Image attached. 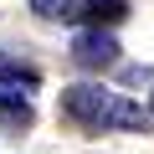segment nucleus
I'll use <instances>...</instances> for the list:
<instances>
[{
	"mask_svg": "<svg viewBox=\"0 0 154 154\" xmlns=\"http://www.w3.org/2000/svg\"><path fill=\"white\" fill-rule=\"evenodd\" d=\"M62 113L88 128V134H108V128H149L154 113L139 108L128 93H113L103 82H77V88H62Z\"/></svg>",
	"mask_w": 154,
	"mask_h": 154,
	"instance_id": "nucleus-1",
	"label": "nucleus"
},
{
	"mask_svg": "<svg viewBox=\"0 0 154 154\" xmlns=\"http://www.w3.org/2000/svg\"><path fill=\"white\" fill-rule=\"evenodd\" d=\"M31 11L62 26H113L128 16V0H31Z\"/></svg>",
	"mask_w": 154,
	"mask_h": 154,
	"instance_id": "nucleus-2",
	"label": "nucleus"
},
{
	"mask_svg": "<svg viewBox=\"0 0 154 154\" xmlns=\"http://www.w3.org/2000/svg\"><path fill=\"white\" fill-rule=\"evenodd\" d=\"M72 62L88 67V72H103V67L118 62V41L103 26H88V31H77V41H72Z\"/></svg>",
	"mask_w": 154,
	"mask_h": 154,
	"instance_id": "nucleus-3",
	"label": "nucleus"
},
{
	"mask_svg": "<svg viewBox=\"0 0 154 154\" xmlns=\"http://www.w3.org/2000/svg\"><path fill=\"white\" fill-rule=\"evenodd\" d=\"M41 88V77L31 67H21L16 57H0V108H21L31 103V93Z\"/></svg>",
	"mask_w": 154,
	"mask_h": 154,
	"instance_id": "nucleus-4",
	"label": "nucleus"
},
{
	"mask_svg": "<svg viewBox=\"0 0 154 154\" xmlns=\"http://www.w3.org/2000/svg\"><path fill=\"white\" fill-rule=\"evenodd\" d=\"M149 113H154V98H149Z\"/></svg>",
	"mask_w": 154,
	"mask_h": 154,
	"instance_id": "nucleus-5",
	"label": "nucleus"
}]
</instances>
